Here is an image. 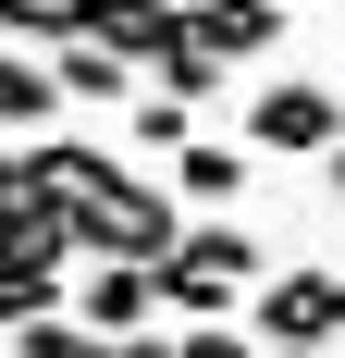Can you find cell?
I'll return each instance as SVG.
<instances>
[{"label": "cell", "mask_w": 345, "mask_h": 358, "mask_svg": "<svg viewBox=\"0 0 345 358\" xmlns=\"http://www.w3.org/2000/svg\"><path fill=\"white\" fill-rule=\"evenodd\" d=\"M50 87H62V99H87V111H111L124 87H136V62H111L99 37H62V62H50Z\"/></svg>", "instance_id": "9c48e42d"}, {"label": "cell", "mask_w": 345, "mask_h": 358, "mask_svg": "<svg viewBox=\"0 0 345 358\" xmlns=\"http://www.w3.org/2000/svg\"><path fill=\"white\" fill-rule=\"evenodd\" d=\"M13 198H25V161H13V148H0V210H13Z\"/></svg>", "instance_id": "7c38bea8"}, {"label": "cell", "mask_w": 345, "mask_h": 358, "mask_svg": "<svg viewBox=\"0 0 345 358\" xmlns=\"http://www.w3.org/2000/svg\"><path fill=\"white\" fill-rule=\"evenodd\" d=\"M259 309H247V334L259 346H333L345 334V272H259Z\"/></svg>", "instance_id": "3957f363"}, {"label": "cell", "mask_w": 345, "mask_h": 358, "mask_svg": "<svg viewBox=\"0 0 345 358\" xmlns=\"http://www.w3.org/2000/svg\"><path fill=\"white\" fill-rule=\"evenodd\" d=\"M74 37H99L111 62H161L172 37H185V0H87V25Z\"/></svg>", "instance_id": "277c9868"}, {"label": "cell", "mask_w": 345, "mask_h": 358, "mask_svg": "<svg viewBox=\"0 0 345 358\" xmlns=\"http://www.w3.org/2000/svg\"><path fill=\"white\" fill-rule=\"evenodd\" d=\"M185 37H198L210 62H259V50L284 37V13L272 0H185Z\"/></svg>", "instance_id": "5b68a950"}, {"label": "cell", "mask_w": 345, "mask_h": 358, "mask_svg": "<svg viewBox=\"0 0 345 358\" xmlns=\"http://www.w3.org/2000/svg\"><path fill=\"white\" fill-rule=\"evenodd\" d=\"M87 0H0V37H74Z\"/></svg>", "instance_id": "30bf717a"}, {"label": "cell", "mask_w": 345, "mask_h": 358, "mask_svg": "<svg viewBox=\"0 0 345 358\" xmlns=\"http://www.w3.org/2000/svg\"><path fill=\"white\" fill-rule=\"evenodd\" d=\"M272 13H296V0H272Z\"/></svg>", "instance_id": "9a60e30c"}, {"label": "cell", "mask_w": 345, "mask_h": 358, "mask_svg": "<svg viewBox=\"0 0 345 358\" xmlns=\"http://www.w3.org/2000/svg\"><path fill=\"white\" fill-rule=\"evenodd\" d=\"M74 322H87V334H148V272H124V259H87V285H74Z\"/></svg>", "instance_id": "52a82bcc"}, {"label": "cell", "mask_w": 345, "mask_h": 358, "mask_svg": "<svg viewBox=\"0 0 345 358\" xmlns=\"http://www.w3.org/2000/svg\"><path fill=\"white\" fill-rule=\"evenodd\" d=\"M172 235H185V210H172L161 185H136V173H111L99 198H74V248H87V259L148 272V259H172Z\"/></svg>", "instance_id": "6da1fadb"}, {"label": "cell", "mask_w": 345, "mask_h": 358, "mask_svg": "<svg viewBox=\"0 0 345 358\" xmlns=\"http://www.w3.org/2000/svg\"><path fill=\"white\" fill-rule=\"evenodd\" d=\"M333 136H345V99L321 87V74H284V87L247 99V148H259V161H321Z\"/></svg>", "instance_id": "7a4b0ae2"}, {"label": "cell", "mask_w": 345, "mask_h": 358, "mask_svg": "<svg viewBox=\"0 0 345 358\" xmlns=\"http://www.w3.org/2000/svg\"><path fill=\"white\" fill-rule=\"evenodd\" d=\"M321 161H333V198H345V136H333V148H321Z\"/></svg>", "instance_id": "4fadbf2b"}, {"label": "cell", "mask_w": 345, "mask_h": 358, "mask_svg": "<svg viewBox=\"0 0 345 358\" xmlns=\"http://www.w3.org/2000/svg\"><path fill=\"white\" fill-rule=\"evenodd\" d=\"M50 111H62V87H50V62H25V50L0 37V136H37Z\"/></svg>", "instance_id": "ba28073f"}, {"label": "cell", "mask_w": 345, "mask_h": 358, "mask_svg": "<svg viewBox=\"0 0 345 358\" xmlns=\"http://www.w3.org/2000/svg\"><path fill=\"white\" fill-rule=\"evenodd\" d=\"M259 358H333V346H259Z\"/></svg>", "instance_id": "5bb4252c"}, {"label": "cell", "mask_w": 345, "mask_h": 358, "mask_svg": "<svg viewBox=\"0 0 345 358\" xmlns=\"http://www.w3.org/2000/svg\"><path fill=\"white\" fill-rule=\"evenodd\" d=\"M172 358H259V334H222V322H185Z\"/></svg>", "instance_id": "8fae6325"}, {"label": "cell", "mask_w": 345, "mask_h": 358, "mask_svg": "<svg viewBox=\"0 0 345 358\" xmlns=\"http://www.w3.org/2000/svg\"><path fill=\"white\" fill-rule=\"evenodd\" d=\"M161 161H172V210H185V198H198V210H235V185H247V148L198 136V124H185V136H172Z\"/></svg>", "instance_id": "8992f818"}]
</instances>
